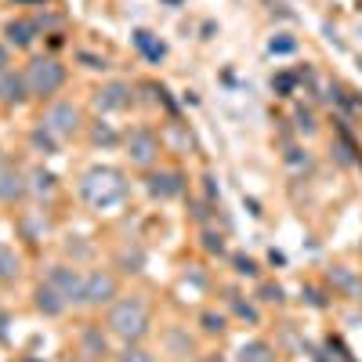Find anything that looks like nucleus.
<instances>
[{
	"instance_id": "1",
	"label": "nucleus",
	"mask_w": 362,
	"mask_h": 362,
	"mask_svg": "<svg viewBox=\"0 0 362 362\" xmlns=\"http://www.w3.org/2000/svg\"><path fill=\"white\" fill-rule=\"evenodd\" d=\"M102 322L116 344H145L153 334V305L145 293H119L102 312Z\"/></svg>"
},
{
	"instance_id": "2",
	"label": "nucleus",
	"mask_w": 362,
	"mask_h": 362,
	"mask_svg": "<svg viewBox=\"0 0 362 362\" xmlns=\"http://www.w3.org/2000/svg\"><path fill=\"white\" fill-rule=\"evenodd\" d=\"M76 192H80V199L90 210H98V214H102V210H112V206H119V203L127 199L131 181H127L124 170L112 167V163H95V167H87L80 174Z\"/></svg>"
},
{
	"instance_id": "3",
	"label": "nucleus",
	"mask_w": 362,
	"mask_h": 362,
	"mask_svg": "<svg viewBox=\"0 0 362 362\" xmlns=\"http://www.w3.org/2000/svg\"><path fill=\"white\" fill-rule=\"evenodd\" d=\"M22 73H25V83H29V95H33V102H40V105L62 98V90L69 83V66L51 51H33L25 58Z\"/></svg>"
},
{
	"instance_id": "4",
	"label": "nucleus",
	"mask_w": 362,
	"mask_h": 362,
	"mask_svg": "<svg viewBox=\"0 0 362 362\" xmlns=\"http://www.w3.org/2000/svg\"><path fill=\"white\" fill-rule=\"evenodd\" d=\"M124 160H127V167H134V170H153V167H160L163 163V153H167V145H163V134L153 127V124H134V127H127L124 131Z\"/></svg>"
},
{
	"instance_id": "5",
	"label": "nucleus",
	"mask_w": 362,
	"mask_h": 362,
	"mask_svg": "<svg viewBox=\"0 0 362 362\" xmlns=\"http://www.w3.org/2000/svg\"><path fill=\"white\" fill-rule=\"evenodd\" d=\"M37 124H44L58 141L66 145V141L83 138V131H87V124H90V116H87V109H83L80 102H73V98H54V102H47V105L40 109Z\"/></svg>"
},
{
	"instance_id": "6",
	"label": "nucleus",
	"mask_w": 362,
	"mask_h": 362,
	"mask_svg": "<svg viewBox=\"0 0 362 362\" xmlns=\"http://www.w3.org/2000/svg\"><path fill=\"white\" fill-rule=\"evenodd\" d=\"M124 293L116 268H87L83 272V312H105Z\"/></svg>"
},
{
	"instance_id": "7",
	"label": "nucleus",
	"mask_w": 362,
	"mask_h": 362,
	"mask_svg": "<svg viewBox=\"0 0 362 362\" xmlns=\"http://www.w3.org/2000/svg\"><path fill=\"white\" fill-rule=\"evenodd\" d=\"M141 185H145L148 199L170 203V199H181V196L189 192V177H185V170H181V167H167V163H160V167H153V170H145Z\"/></svg>"
},
{
	"instance_id": "8",
	"label": "nucleus",
	"mask_w": 362,
	"mask_h": 362,
	"mask_svg": "<svg viewBox=\"0 0 362 362\" xmlns=\"http://www.w3.org/2000/svg\"><path fill=\"white\" fill-rule=\"evenodd\" d=\"M134 83L131 80H119V76H112V80H102L95 90H90V105H95V112L98 116H116V112H127V109H134Z\"/></svg>"
},
{
	"instance_id": "9",
	"label": "nucleus",
	"mask_w": 362,
	"mask_h": 362,
	"mask_svg": "<svg viewBox=\"0 0 362 362\" xmlns=\"http://www.w3.org/2000/svg\"><path fill=\"white\" fill-rule=\"evenodd\" d=\"M73 351L80 355V362H105L112 355V337L105 322H95V319L80 322L73 334Z\"/></svg>"
},
{
	"instance_id": "10",
	"label": "nucleus",
	"mask_w": 362,
	"mask_h": 362,
	"mask_svg": "<svg viewBox=\"0 0 362 362\" xmlns=\"http://www.w3.org/2000/svg\"><path fill=\"white\" fill-rule=\"evenodd\" d=\"M44 283H51L58 293H62L73 312L83 308V268L76 261H51L47 272H44Z\"/></svg>"
},
{
	"instance_id": "11",
	"label": "nucleus",
	"mask_w": 362,
	"mask_h": 362,
	"mask_svg": "<svg viewBox=\"0 0 362 362\" xmlns=\"http://www.w3.org/2000/svg\"><path fill=\"white\" fill-rule=\"evenodd\" d=\"M40 25L33 15H11L4 25H0V40H4L11 51H22V54H33L37 40H40Z\"/></svg>"
},
{
	"instance_id": "12",
	"label": "nucleus",
	"mask_w": 362,
	"mask_h": 362,
	"mask_svg": "<svg viewBox=\"0 0 362 362\" xmlns=\"http://www.w3.org/2000/svg\"><path fill=\"white\" fill-rule=\"evenodd\" d=\"M29 102H33V95H29V83H25L22 66L0 69V109H22Z\"/></svg>"
},
{
	"instance_id": "13",
	"label": "nucleus",
	"mask_w": 362,
	"mask_h": 362,
	"mask_svg": "<svg viewBox=\"0 0 362 362\" xmlns=\"http://www.w3.org/2000/svg\"><path fill=\"white\" fill-rule=\"evenodd\" d=\"M25 199H29V177H25V167L8 163L4 170H0V206L18 210Z\"/></svg>"
},
{
	"instance_id": "14",
	"label": "nucleus",
	"mask_w": 362,
	"mask_h": 362,
	"mask_svg": "<svg viewBox=\"0 0 362 362\" xmlns=\"http://www.w3.org/2000/svg\"><path fill=\"white\" fill-rule=\"evenodd\" d=\"M25 177H29V199H37L40 206L54 203V196L62 192V181H58V174L44 163H33L25 167Z\"/></svg>"
},
{
	"instance_id": "15",
	"label": "nucleus",
	"mask_w": 362,
	"mask_h": 362,
	"mask_svg": "<svg viewBox=\"0 0 362 362\" xmlns=\"http://www.w3.org/2000/svg\"><path fill=\"white\" fill-rule=\"evenodd\" d=\"M29 305H33V312L44 315V319H62V315L73 312V308L66 305V297L58 293L51 283H44V279L33 286V297H29Z\"/></svg>"
},
{
	"instance_id": "16",
	"label": "nucleus",
	"mask_w": 362,
	"mask_h": 362,
	"mask_svg": "<svg viewBox=\"0 0 362 362\" xmlns=\"http://www.w3.org/2000/svg\"><path fill=\"white\" fill-rule=\"evenodd\" d=\"M22 276H25V257L8 239H0V286H15Z\"/></svg>"
},
{
	"instance_id": "17",
	"label": "nucleus",
	"mask_w": 362,
	"mask_h": 362,
	"mask_svg": "<svg viewBox=\"0 0 362 362\" xmlns=\"http://www.w3.org/2000/svg\"><path fill=\"white\" fill-rule=\"evenodd\" d=\"M83 138L95 145V148H119V145H124V131H116L109 119H102V116L90 119L87 131H83Z\"/></svg>"
},
{
	"instance_id": "18",
	"label": "nucleus",
	"mask_w": 362,
	"mask_h": 362,
	"mask_svg": "<svg viewBox=\"0 0 362 362\" xmlns=\"http://www.w3.org/2000/svg\"><path fill=\"white\" fill-rule=\"evenodd\" d=\"M163 351L174 355V358H192L196 344H192V337H189V329H185V326H167V329H163Z\"/></svg>"
},
{
	"instance_id": "19",
	"label": "nucleus",
	"mask_w": 362,
	"mask_h": 362,
	"mask_svg": "<svg viewBox=\"0 0 362 362\" xmlns=\"http://www.w3.org/2000/svg\"><path fill=\"white\" fill-rule=\"evenodd\" d=\"M58 148H62V141H58L44 124H33V127H29V153H37V156H54L58 153Z\"/></svg>"
},
{
	"instance_id": "20",
	"label": "nucleus",
	"mask_w": 362,
	"mask_h": 362,
	"mask_svg": "<svg viewBox=\"0 0 362 362\" xmlns=\"http://www.w3.org/2000/svg\"><path fill=\"white\" fill-rule=\"evenodd\" d=\"M112 268L119 272V276H141L145 268V250L134 243V247H124L116 257H112Z\"/></svg>"
},
{
	"instance_id": "21",
	"label": "nucleus",
	"mask_w": 362,
	"mask_h": 362,
	"mask_svg": "<svg viewBox=\"0 0 362 362\" xmlns=\"http://www.w3.org/2000/svg\"><path fill=\"white\" fill-rule=\"evenodd\" d=\"M196 326H199L203 337H225V334H228V315L218 312V308H203V312L196 315Z\"/></svg>"
},
{
	"instance_id": "22",
	"label": "nucleus",
	"mask_w": 362,
	"mask_h": 362,
	"mask_svg": "<svg viewBox=\"0 0 362 362\" xmlns=\"http://www.w3.org/2000/svg\"><path fill=\"white\" fill-rule=\"evenodd\" d=\"M235 362H276V348H272L268 341L254 337V341H243L235 351Z\"/></svg>"
},
{
	"instance_id": "23",
	"label": "nucleus",
	"mask_w": 362,
	"mask_h": 362,
	"mask_svg": "<svg viewBox=\"0 0 362 362\" xmlns=\"http://www.w3.org/2000/svg\"><path fill=\"white\" fill-rule=\"evenodd\" d=\"M116 362H163L148 344H119Z\"/></svg>"
},
{
	"instance_id": "24",
	"label": "nucleus",
	"mask_w": 362,
	"mask_h": 362,
	"mask_svg": "<svg viewBox=\"0 0 362 362\" xmlns=\"http://www.w3.org/2000/svg\"><path fill=\"white\" fill-rule=\"evenodd\" d=\"M199 239H203L199 247H203L210 257H225V254H228V250H225V235H221L218 228H203V235H199Z\"/></svg>"
},
{
	"instance_id": "25",
	"label": "nucleus",
	"mask_w": 362,
	"mask_h": 362,
	"mask_svg": "<svg viewBox=\"0 0 362 362\" xmlns=\"http://www.w3.org/2000/svg\"><path fill=\"white\" fill-rule=\"evenodd\" d=\"M329 283H337L341 290H351V283H355V276H351V272H348L344 264H337L334 272H329Z\"/></svg>"
},
{
	"instance_id": "26",
	"label": "nucleus",
	"mask_w": 362,
	"mask_h": 362,
	"mask_svg": "<svg viewBox=\"0 0 362 362\" xmlns=\"http://www.w3.org/2000/svg\"><path fill=\"white\" fill-rule=\"evenodd\" d=\"M228 305L235 308V315H239V319H250V322H257V312L247 305V300H235V297H228Z\"/></svg>"
},
{
	"instance_id": "27",
	"label": "nucleus",
	"mask_w": 362,
	"mask_h": 362,
	"mask_svg": "<svg viewBox=\"0 0 362 362\" xmlns=\"http://www.w3.org/2000/svg\"><path fill=\"white\" fill-rule=\"evenodd\" d=\"M232 261H235V272H239V276H250V279L257 276V264H254L250 257H243V254H239V257H232Z\"/></svg>"
},
{
	"instance_id": "28",
	"label": "nucleus",
	"mask_w": 362,
	"mask_h": 362,
	"mask_svg": "<svg viewBox=\"0 0 362 362\" xmlns=\"http://www.w3.org/2000/svg\"><path fill=\"white\" fill-rule=\"evenodd\" d=\"M8 66H15V51L0 40V69H8Z\"/></svg>"
},
{
	"instance_id": "29",
	"label": "nucleus",
	"mask_w": 362,
	"mask_h": 362,
	"mask_svg": "<svg viewBox=\"0 0 362 362\" xmlns=\"http://www.w3.org/2000/svg\"><path fill=\"white\" fill-rule=\"evenodd\" d=\"M138 47H145L153 58H163V47H153V44H148V33H138Z\"/></svg>"
},
{
	"instance_id": "30",
	"label": "nucleus",
	"mask_w": 362,
	"mask_h": 362,
	"mask_svg": "<svg viewBox=\"0 0 362 362\" xmlns=\"http://www.w3.org/2000/svg\"><path fill=\"white\" fill-rule=\"evenodd\" d=\"M8 163H11V160H8V153H4V148H0V170H4Z\"/></svg>"
},
{
	"instance_id": "31",
	"label": "nucleus",
	"mask_w": 362,
	"mask_h": 362,
	"mask_svg": "<svg viewBox=\"0 0 362 362\" xmlns=\"http://www.w3.org/2000/svg\"><path fill=\"white\" fill-rule=\"evenodd\" d=\"M22 362H37V358H22Z\"/></svg>"
}]
</instances>
